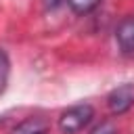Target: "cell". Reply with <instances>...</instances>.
I'll return each mask as SVG.
<instances>
[{
  "label": "cell",
  "instance_id": "6",
  "mask_svg": "<svg viewBox=\"0 0 134 134\" xmlns=\"http://www.w3.org/2000/svg\"><path fill=\"white\" fill-rule=\"evenodd\" d=\"M67 4L71 6V10H75L77 15H86V13H92L100 0H67Z\"/></svg>",
  "mask_w": 134,
  "mask_h": 134
},
{
  "label": "cell",
  "instance_id": "2",
  "mask_svg": "<svg viewBox=\"0 0 134 134\" xmlns=\"http://www.w3.org/2000/svg\"><path fill=\"white\" fill-rule=\"evenodd\" d=\"M107 105L109 109L119 115V113H126L132 105H134V86L132 84H124L119 88H115L109 96H107Z\"/></svg>",
  "mask_w": 134,
  "mask_h": 134
},
{
  "label": "cell",
  "instance_id": "5",
  "mask_svg": "<svg viewBox=\"0 0 134 134\" xmlns=\"http://www.w3.org/2000/svg\"><path fill=\"white\" fill-rule=\"evenodd\" d=\"M8 75H10V61H8V54L4 52V48H0V96L4 94V90L8 86Z\"/></svg>",
  "mask_w": 134,
  "mask_h": 134
},
{
  "label": "cell",
  "instance_id": "3",
  "mask_svg": "<svg viewBox=\"0 0 134 134\" xmlns=\"http://www.w3.org/2000/svg\"><path fill=\"white\" fill-rule=\"evenodd\" d=\"M115 40L121 48V52L132 54L134 52V17H124L115 27Z\"/></svg>",
  "mask_w": 134,
  "mask_h": 134
},
{
  "label": "cell",
  "instance_id": "7",
  "mask_svg": "<svg viewBox=\"0 0 134 134\" xmlns=\"http://www.w3.org/2000/svg\"><path fill=\"white\" fill-rule=\"evenodd\" d=\"M90 134H117V128H115V124L111 119H103L100 124H96L90 130Z\"/></svg>",
  "mask_w": 134,
  "mask_h": 134
},
{
  "label": "cell",
  "instance_id": "1",
  "mask_svg": "<svg viewBox=\"0 0 134 134\" xmlns=\"http://www.w3.org/2000/svg\"><path fill=\"white\" fill-rule=\"evenodd\" d=\"M94 117V109L88 105V103H80V105H73L69 107L67 111L61 113L59 117V130L63 134H75L80 130H84Z\"/></svg>",
  "mask_w": 134,
  "mask_h": 134
},
{
  "label": "cell",
  "instance_id": "8",
  "mask_svg": "<svg viewBox=\"0 0 134 134\" xmlns=\"http://www.w3.org/2000/svg\"><path fill=\"white\" fill-rule=\"evenodd\" d=\"M63 2H65V0H44V6L50 8V10H54V8H59Z\"/></svg>",
  "mask_w": 134,
  "mask_h": 134
},
{
  "label": "cell",
  "instance_id": "4",
  "mask_svg": "<svg viewBox=\"0 0 134 134\" xmlns=\"http://www.w3.org/2000/svg\"><path fill=\"white\" fill-rule=\"evenodd\" d=\"M46 130H48V124L42 117H27L13 130V134H46Z\"/></svg>",
  "mask_w": 134,
  "mask_h": 134
}]
</instances>
